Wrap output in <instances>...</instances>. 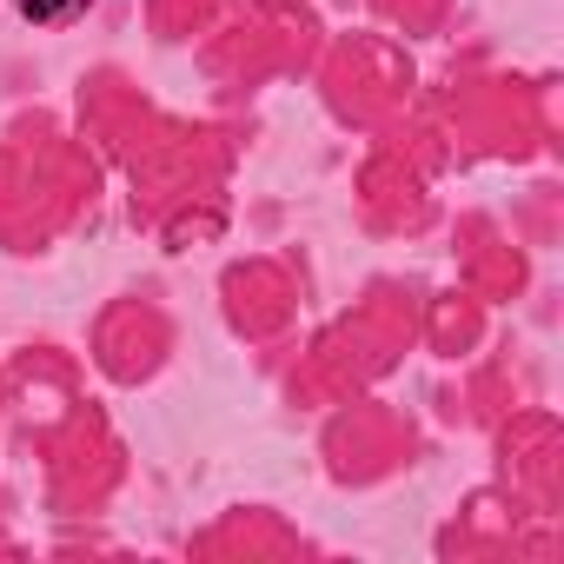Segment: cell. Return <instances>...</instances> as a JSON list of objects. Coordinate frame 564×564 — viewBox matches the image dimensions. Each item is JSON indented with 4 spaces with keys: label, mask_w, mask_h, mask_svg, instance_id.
<instances>
[{
    "label": "cell",
    "mask_w": 564,
    "mask_h": 564,
    "mask_svg": "<svg viewBox=\"0 0 564 564\" xmlns=\"http://www.w3.org/2000/svg\"><path fill=\"white\" fill-rule=\"evenodd\" d=\"M87 8H94V0H14V14L34 21V28H67V21H80Z\"/></svg>",
    "instance_id": "cell-1"
}]
</instances>
